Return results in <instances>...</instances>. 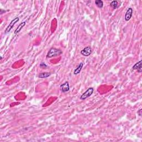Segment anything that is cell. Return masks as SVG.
I'll use <instances>...</instances> for the list:
<instances>
[{
	"mask_svg": "<svg viewBox=\"0 0 142 142\" xmlns=\"http://www.w3.org/2000/svg\"><path fill=\"white\" fill-rule=\"evenodd\" d=\"M62 51L59 49L56 48H51L49 50L48 53L47 54L46 57L48 58H51L61 55L62 54Z\"/></svg>",
	"mask_w": 142,
	"mask_h": 142,
	"instance_id": "6da1fadb",
	"label": "cell"
},
{
	"mask_svg": "<svg viewBox=\"0 0 142 142\" xmlns=\"http://www.w3.org/2000/svg\"><path fill=\"white\" fill-rule=\"evenodd\" d=\"M94 92V88L92 87H90L88 89H87V90L85 91L84 93L82 94V95L81 96L80 99L81 100H84L87 99V98L90 97L92 95V94Z\"/></svg>",
	"mask_w": 142,
	"mask_h": 142,
	"instance_id": "7a4b0ae2",
	"label": "cell"
},
{
	"mask_svg": "<svg viewBox=\"0 0 142 142\" xmlns=\"http://www.w3.org/2000/svg\"><path fill=\"white\" fill-rule=\"evenodd\" d=\"M19 17H16L15 19H14L13 20H12V21L10 22V24H9L8 26H7L6 30H5V33L7 34L10 32L11 31V30L12 28H13V27L14 26V25H15L17 22H18L19 21Z\"/></svg>",
	"mask_w": 142,
	"mask_h": 142,
	"instance_id": "3957f363",
	"label": "cell"
},
{
	"mask_svg": "<svg viewBox=\"0 0 142 142\" xmlns=\"http://www.w3.org/2000/svg\"><path fill=\"white\" fill-rule=\"evenodd\" d=\"M92 52V49L90 46L85 47L81 51V54L85 57L90 56Z\"/></svg>",
	"mask_w": 142,
	"mask_h": 142,
	"instance_id": "277c9868",
	"label": "cell"
},
{
	"mask_svg": "<svg viewBox=\"0 0 142 142\" xmlns=\"http://www.w3.org/2000/svg\"><path fill=\"white\" fill-rule=\"evenodd\" d=\"M133 10L132 8L129 7L128 8V10H127L126 12H125L124 16V19L125 21L128 22L131 19L133 15Z\"/></svg>",
	"mask_w": 142,
	"mask_h": 142,
	"instance_id": "5b68a950",
	"label": "cell"
},
{
	"mask_svg": "<svg viewBox=\"0 0 142 142\" xmlns=\"http://www.w3.org/2000/svg\"><path fill=\"white\" fill-rule=\"evenodd\" d=\"M60 89L61 90L63 93H65L68 92L70 90V85H69L68 82H65L64 83L60 85Z\"/></svg>",
	"mask_w": 142,
	"mask_h": 142,
	"instance_id": "8992f818",
	"label": "cell"
},
{
	"mask_svg": "<svg viewBox=\"0 0 142 142\" xmlns=\"http://www.w3.org/2000/svg\"><path fill=\"white\" fill-rule=\"evenodd\" d=\"M142 61L141 60V61H139L138 62L136 63V64L133 66V68H132L133 70L138 71V72L139 73H141L142 72Z\"/></svg>",
	"mask_w": 142,
	"mask_h": 142,
	"instance_id": "52a82bcc",
	"label": "cell"
},
{
	"mask_svg": "<svg viewBox=\"0 0 142 142\" xmlns=\"http://www.w3.org/2000/svg\"><path fill=\"white\" fill-rule=\"evenodd\" d=\"M83 67V63L82 62L80 63V64L78 65L77 68H76L75 70L74 71V75H77V74H79L80 72H81V71L82 70V69Z\"/></svg>",
	"mask_w": 142,
	"mask_h": 142,
	"instance_id": "ba28073f",
	"label": "cell"
},
{
	"mask_svg": "<svg viewBox=\"0 0 142 142\" xmlns=\"http://www.w3.org/2000/svg\"><path fill=\"white\" fill-rule=\"evenodd\" d=\"M26 22H22L21 23H20L19 25L17 28H16V30L14 31V34H17L18 33H19L20 31H21L22 29L23 28V27H24L25 25H26Z\"/></svg>",
	"mask_w": 142,
	"mask_h": 142,
	"instance_id": "9c48e42d",
	"label": "cell"
},
{
	"mask_svg": "<svg viewBox=\"0 0 142 142\" xmlns=\"http://www.w3.org/2000/svg\"><path fill=\"white\" fill-rule=\"evenodd\" d=\"M51 75V73L50 72H43L39 74V78H46L50 77Z\"/></svg>",
	"mask_w": 142,
	"mask_h": 142,
	"instance_id": "30bf717a",
	"label": "cell"
},
{
	"mask_svg": "<svg viewBox=\"0 0 142 142\" xmlns=\"http://www.w3.org/2000/svg\"><path fill=\"white\" fill-rule=\"evenodd\" d=\"M95 3L98 8H102L103 7V2L101 0H96L95 1Z\"/></svg>",
	"mask_w": 142,
	"mask_h": 142,
	"instance_id": "8fae6325",
	"label": "cell"
},
{
	"mask_svg": "<svg viewBox=\"0 0 142 142\" xmlns=\"http://www.w3.org/2000/svg\"><path fill=\"white\" fill-rule=\"evenodd\" d=\"M118 1H113L110 3V6L113 9H116L118 8Z\"/></svg>",
	"mask_w": 142,
	"mask_h": 142,
	"instance_id": "7c38bea8",
	"label": "cell"
},
{
	"mask_svg": "<svg viewBox=\"0 0 142 142\" xmlns=\"http://www.w3.org/2000/svg\"><path fill=\"white\" fill-rule=\"evenodd\" d=\"M39 66L41 68H43V69H45V68H47V67H48V65L45 64V62H42L41 64H40Z\"/></svg>",
	"mask_w": 142,
	"mask_h": 142,
	"instance_id": "4fadbf2b",
	"label": "cell"
},
{
	"mask_svg": "<svg viewBox=\"0 0 142 142\" xmlns=\"http://www.w3.org/2000/svg\"><path fill=\"white\" fill-rule=\"evenodd\" d=\"M142 109H140V110L138 111V114L140 116H141L142 114Z\"/></svg>",
	"mask_w": 142,
	"mask_h": 142,
	"instance_id": "5bb4252c",
	"label": "cell"
}]
</instances>
